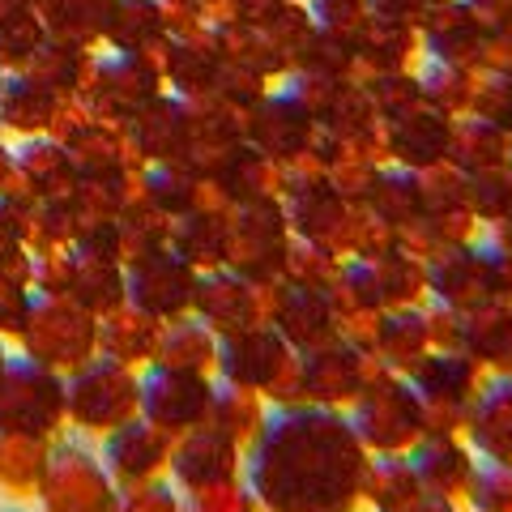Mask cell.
Instances as JSON below:
<instances>
[{"label":"cell","instance_id":"1","mask_svg":"<svg viewBox=\"0 0 512 512\" xmlns=\"http://www.w3.org/2000/svg\"><path fill=\"white\" fill-rule=\"evenodd\" d=\"M367 461L346 410L274 402L244 444V483L265 512H346L359 508Z\"/></svg>","mask_w":512,"mask_h":512},{"label":"cell","instance_id":"2","mask_svg":"<svg viewBox=\"0 0 512 512\" xmlns=\"http://www.w3.org/2000/svg\"><path fill=\"white\" fill-rule=\"evenodd\" d=\"M333 295H338L346 320H367L389 308H406V303L427 299V261L406 244H389L376 252H350L338 261V278H333Z\"/></svg>","mask_w":512,"mask_h":512},{"label":"cell","instance_id":"3","mask_svg":"<svg viewBox=\"0 0 512 512\" xmlns=\"http://www.w3.org/2000/svg\"><path fill=\"white\" fill-rule=\"evenodd\" d=\"M427 299L453 308L512 303V252L495 235H470L427 256Z\"/></svg>","mask_w":512,"mask_h":512},{"label":"cell","instance_id":"4","mask_svg":"<svg viewBox=\"0 0 512 512\" xmlns=\"http://www.w3.org/2000/svg\"><path fill=\"white\" fill-rule=\"evenodd\" d=\"M69 427L64 406V372L30 359L26 350L9 355L0 367V431L56 440Z\"/></svg>","mask_w":512,"mask_h":512},{"label":"cell","instance_id":"5","mask_svg":"<svg viewBox=\"0 0 512 512\" xmlns=\"http://www.w3.org/2000/svg\"><path fill=\"white\" fill-rule=\"evenodd\" d=\"M35 495L43 512H107L116 500V483H111L99 448H90V436L60 431L47 448Z\"/></svg>","mask_w":512,"mask_h":512},{"label":"cell","instance_id":"6","mask_svg":"<svg viewBox=\"0 0 512 512\" xmlns=\"http://www.w3.org/2000/svg\"><path fill=\"white\" fill-rule=\"evenodd\" d=\"M137 367L120 359L90 355L64 372V406H69V427L82 436H103V431L128 423L137 414Z\"/></svg>","mask_w":512,"mask_h":512},{"label":"cell","instance_id":"7","mask_svg":"<svg viewBox=\"0 0 512 512\" xmlns=\"http://www.w3.org/2000/svg\"><path fill=\"white\" fill-rule=\"evenodd\" d=\"M376 372H380L376 359L367 355V346L355 338V329L346 325L338 338L299 350L291 397H295V402L346 410L367 389V380H372Z\"/></svg>","mask_w":512,"mask_h":512},{"label":"cell","instance_id":"8","mask_svg":"<svg viewBox=\"0 0 512 512\" xmlns=\"http://www.w3.org/2000/svg\"><path fill=\"white\" fill-rule=\"evenodd\" d=\"M18 342L30 359L56 367V372H73L77 363L99 355V316L69 295L35 291Z\"/></svg>","mask_w":512,"mask_h":512},{"label":"cell","instance_id":"9","mask_svg":"<svg viewBox=\"0 0 512 512\" xmlns=\"http://www.w3.org/2000/svg\"><path fill=\"white\" fill-rule=\"evenodd\" d=\"M295 359H299V350L265 320V325H252L244 333H231V338H218L214 376L261 393L269 406L274 402H295L291 397Z\"/></svg>","mask_w":512,"mask_h":512},{"label":"cell","instance_id":"10","mask_svg":"<svg viewBox=\"0 0 512 512\" xmlns=\"http://www.w3.org/2000/svg\"><path fill=\"white\" fill-rule=\"evenodd\" d=\"M346 419L367 453H406L427 431L419 397H414L410 380L397 372H376L367 380V389L346 406Z\"/></svg>","mask_w":512,"mask_h":512},{"label":"cell","instance_id":"11","mask_svg":"<svg viewBox=\"0 0 512 512\" xmlns=\"http://www.w3.org/2000/svg\"><path fill=\"white\" fill-rule=\"evenodd\" d=\"M431 342L470 355L483 372L512 376V303H483V308H453L440 299H423Z\"/></svg>","mask_w":512,"mask_h":512},{"label":"cell","instance_id":"12","mask_svg":"<svg viewBox=\"0 0 512 512\" xmlns=\"http://www.w3.org/2000/svg\"><path fill=\"white\" fill-rule=\"evenodd\" d=\"M286 222L295 239L350 256L363 239L367 210L329 180H286Z\"/></svg>","mask_w":512,"mask_h":512},{"label":"cell","instance_id":"13","mask_svg":"<svg viewBox=\"0 0 512 512\" xmlns=\"http://www.w3.org/2000/svg\"><path fill=\"white\" fill-rule=\"evenodd\" d=\"M291 239V222L274 197L235 201V210H227V261L222 265L274 286L282 278Z\"/></svg>","mask_w":512,"mask_h":512},{"label":"cell","instance_id":"14","mask_svg":"<svg viewBox=\"0 0 512 512\" xmlns=\"http://www.w3.org/2000/svg\"><path fill=\"white\" fill-rule=\"evenodd\" d=\"M414 397L423 406L427 427L440 431H461L466 423V410L478 393V380H483V367H478L470 355L448 346H431L427 355L406 372Z\"/></svg>","mask_w":512,"mask_h":512},{"label":"cell","instance_id":"15","mask_svg":"<svg viewBox=\"0 0 512 512\" xmlns=\"http://www.w3.org/2000/svg\"><path fill=\"white\" fill-rule=\"evenodd\" d=\"M197 278H201L197 265L184 261L171 244H158L124 261V299L158 320H171V316L192 312Z\"/></svg>","mask_w":512,"mask_h":512},{"label":"cell","instance_id":"16","mask_svg":"<svg viewBox=\"0 0 512 512\" xmlns=\"http://www.w3.org/2000/svg\"><path fill=\"white\" fill-rule=\"evenodd\" d=\"M137 384H141L137 414L141 419H150L154 427H163L167 436H180V431L205 423L214 376L180 372V367H163V363H146V367H137Z\"/></svg>","mask_w":512,"mask_h":512},{"label":"cell","instance_id":"17","mask_svg":"<svg viewBox=\"0 0 512 512\" xmlns=\"http://www.w3.org/2000/svg\"><path fill=\"white\" fill-rule=\"evenodd\" d=\"M269 325H274L295 350H308L316 342H329L350 325L333 286L312 282H286L278 278L269 286Z\"/></svg>","mask_w":512,"mask_h":512},{"label":"cell","instance_id":"18","mask_svg":"<svg viewBox=\"0 0 512 512\" xmlns=\"http://www.w3.org/2000/svg\"><path fill=\"white\" fill-rule=\"evenodd\" d=\"M192 312H197L218 338H231V333L265 325L269 320V282H256L231 265L201 269Z\"/></svg>","mask_w":512,"mask_h":512},{"label":"cell","instance_id":"19","mask_svg":"<svg viewBox=\"0 0 512 512\" xmlns=\"http://www.w3.org/2000/svg\"><path fill=\"white\" fill-rule=\"evenodd\" d=\"M167 478L180 491H201L244 478V444L227 431H218L214 423H197L171 440Z\"/></svg>","mask_w":512,"mask_h":512},{"label":"cell","instance_id":"20","mask_svg":"<svg viewBox=\"0 0 512 512\" xmlns=\"http://www.w3.org/2000/svg\"><path fill=\"white\" fill-rule=\"evenodd\" d=\"M350 329H355V338L367 346V355L376 359L380 372H397V376H406L410 367L436 346L431 342L423 303H406V308H389V312H376L367 320H350Z\"/></svg>","mask_w":512,"mask_h":512},{"label":"cell","instance_id":"21","mask_svg":"<svg viewBox=\"0 0 512 512\" xmlns=\"http://www.w3.org/2000/svg\"><path fill=\"white\" fill-rule=\"evenodd\" d=\"M171 440L163 427H154L150 419L133 414L128 423L111 427L99 436V457L111 474L116 487L128 483H146V478H163L167 474V461H171Z\"/></svg>","mask_w":512,"mask_h":512},{"label":"cell","instance_id":"22","mask_svg":"<svg viewBox=\"0 0 512 512\" xmlns=\"http://www.w3.org/2000/svg\"><path fill=\"white\" fill-rule=\"evenodd\" d=\"M461 436L474 448V457L512 461V376L483 372L466 423H461Z\"/></svg>","mask_w":512,"mask_h":512},{"label":"cell","instance_id":"23","mask_svg":"<svg viewBox=\"0 0 512 512\" xmlns=\"http://www.w3.org/2000/svg\"><path fill=\"white\" fill-rule=\"evenodd\" d=\"M414 474H419V487L431 495H453L461 500V487L470 478L474 466V448L466 444L461 431H440V427H427L419 440L406 448Z\"/></svg>","mask_w":512,"mask_h":512},{"label":"cell","instance_id":"24","mask_svg":"<svg viewBox=\"0 0 512 512\" xmlns=\"http://www.w3.org/2000/svg\"><path fill=\"white\" fill-rule=\"evenodd\" d=\"M64 295L77 299L86 312L103 316L124 303V261L99 244H69V286Z\"/></svg>","mask_w":512,"mask_h":512},{"label":"cell","instance_id":"25","mask_svg":"<svg viewBox=\"0 0 512 512\" xmlns=\"http://www.w3.org/2000/svg\"><path fill=\"white\" fill-rule=\"evenodd\" d=\"M167 244L192 261L197 269H214L227 261V201L214 197L197 205V210H188L180 218H171V235Z\"/></svg>","mask_w":512,"mask_h":512},{"label":"cell","instance_id":"26","mask_svg":"<svg viewBox=\"0 0 512 512\" xmlns=\"http://www.w3.org/2000/svg\"><path fill=\"white\" fill-rule=\"evenodd\" d=\"M158 329L163 320L141 312L137 303H120L99 316V355L107 359H120L128 367H146L154 359V346H158Z\"/></svg>","mask_w":512,"mask_h":512},{"label":"cell","instance_id":"27","mask_svg":"<svg viewBox=\"0 0 512 512\" xmlns=\"http://www.w3.org/2000/svg\"><path fill=\"white\" fill-rule=\"evenodd\" d=\"M214 359H218V333L205 325L197 312H184V316L163 320V329H158V346H154V359H150V363L180 367V372L214 376Z\"/></svg>","mask_w":512,"mask_h":512},{"label":"cell","instance_id":"28","mask_svg":"<svg viewBox=\"0 0 512 512\" xmlns=\"http://www.w3.org/2000/svg\"><path fill=\"white\" fill-rule=\"evenodd\" d=\"M423 495L419 474H414L406 453H372L363 474V495L359 508L367 512H402L406 504H414Z\"/></svg>","mask_w":512,"mask_h":512},{"label":"cell","instance_id":"29","mask_svg":"<svg viewBox=\"0 0 512 512\" xmlns=\"http://www.w3.org/2000/svg\"><path fill=\"white\" fill-rule=\"evenodd\" d=\"M265 397L244 389V384H231L214 376V389H210V410H205V423H214L218 431H227V436H235L239 444H248V436L256 427H261L265 419Z\"/></svg>","mask_w":512,"mask_h":512},{"label":"cell","instance_id":"30","mask_svg":"<svg viewBox=\"0 0 512 512\" xmlns=\"http://www.w3.org/2000/svg\"><path fill=\"white\" fill-rule=\"evenodd\" d=\"M47 448H52V440L0 431V487L13 491V495H35Z\"/></svg>","mask_w":512,"mask_h":512},{"label":"cell","instance_id":"31","mask_svg":"<svg viewBox=\"0 0 512 512\" xmlns=\"http://www.w3.org/2000/svg\"><path fill=\"white\" fill-rule=\"evenodd\" d=\"M461 508L466 512H512V461L474 457L470 478L461 487Z\"/></svg>","mask_w":512,"mask_h":512},{"label":"cell","instance_id":"32","mask_svg":"<svg viewBox=\"0 0 512 512\" xmlns=\"http://www.w3.org/2000/svg\"><path fill=\"white\" fill-rule=\"evenodd\" d=\"M107 512H184V491L171 478H146V483L116 487V500Z\"/></svg>","mask_w":512,"mask_h":512},{"label":"cell","instance_id":"33","mask_svg":"<svg viewBox=\"0 0 512 512\" xmlns=\"http://www.w3.org/2000/svg\"><path fill=\"white\" fill-rule=\"evenodd\" d=\"M338 252L329 248H316L308 239H291V252H286V265H282V278L286 282H312V286H333L338 278Z\"/></svg>","mask_w":512,"mask_h":512},{"label":"cell","instance_id":"34","mask_svg":"<svg viewBox=\"0 0 512 512\" xmlns=\"http://www.w3.org/2000/svg\"><path fill=\"white\" fill-rule=\"evenodd\" d=\"M184 512H265V508L256 504V495L244 478H231V483H218V487L184 491Z\"/></svg>","mask_w":512,"mask_h":512},{"label":"cell","instance_id":"35","mask_svg":"<svg viewBox=\"0 0 512 512\" xmlns=\"http://www.w3.org/2000/svg\"><path fill=\"white\" fill-rule=\"evenodd\" d=\"M26 180L35 184L30 192H43V197H60V188L64 180H69V167H64V158L60 150H26Z\"/></svg>","mask_w":512,"mask_h":512},{"label":"cell","instance_id":"36","mask_svg":"<svg viewBox=\"0 0 512 512\" xmlns=\"http://www.w3.org/2000/svg\"><path fill=\"white\" fill-rule=\"evenodd\" d=\"M35 299V286H18V282H0V338H18Z\"/></svg>","mask_w":512,"mask_h":512},{"label":"cell","instance_id":"37","mask_svg":"<svg viewBox=\"0 0 512 512\" xmlns=\"http://www.w3.org/2000/svg\"><path fill=\"white\" fill-rule=\"evenodd\" d=\"M30 235V210L22 201L0 197V244H26Z\"/></svg>","mask_w":512,"mask_h":512},{"label":"cell","instance_id":"38","mask_svg":"<svg viewBox=\"0 0 512 512\" xmlns=\"http://www.w3.org/2000/svg\"><path fill=\"white\" fill-rule=\"evenodd\" d=\"M402 512H466L461 508V500H453V495H431V491H423L414 504H406Z\"/></svg>","mask_w":512,"mask_h":512},{"label":"cell","instance_id":"39","mask_svg":"<svg viewBox=\"0 0 512 512\" xmlns=\"http://www.w3.org/2000/svg\"><path fill=\"white\" fill-rule=\"evenodd\" d=\"M491 235L500 239V244H504V248L512 252V210H508L504 218H495V222H491Z\"/></svg>","mask_w":512,"mask_h":512},{"label":"cell","instance_id":"40","mask_svg":"<svg viewBox=\"0 0 512 512\" xmlns=\"http://www.w3.org/2000/svg\"><path fill=\"white\" fill-rule=\"evenodd\" d=\"M5 359H9V350H5V338H0V367H5Z\"/></svg>","mask_w":512,"mask_h":512},{"label":"cell","instance_id":"41","mask_svg":"<svg viewBox=\"0 0 512 512\" xmlns=\"http://www.w3.org/2000/svg\"><path fill=\"white\" fill-rule=\"evenodd\" d=\"M0 512H30V508H0Z\"/></svg>","mask_w":512,"mask_h":512},{"label":"cell","instance_id":"42","mask_svg":"<svg viewBox=\"0 0 512 512\" xmlns=\"http://www.w3.org/2000/svg\"><path fill=\"white\" fill-rule=\"evenodd\" d=\"M0 180H5V158H0Z\"/></svg>","mask_w":512,"mask_h":512},{"label":"cell","instance_id":"43","mask_svg":"<svg viewBox=\"0 0 512 512\" xmlns=\"http://www.w3.org/2000/svg\"><path fill=\"white\" fill-rule=\"evenodd\" d=\"M346 512H367V508H346Z\"/></svg>","mask_w":512,"mask_h":512}]
</instances>
